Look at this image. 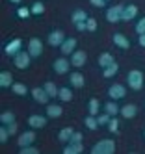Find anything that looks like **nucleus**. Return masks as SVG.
Masks as SVG:
<instances>
[{
  "instance_id": "obj_32",
  "label": "nucleus",
  "mask_w": 145,
  "mask_h": 154,
  "mask_svg": "<svg viewBox=\"0 0 145 154\" xmlns=\"http://www.w3.org/2000/svg\"><path fill=\"white\" fill-rule=\"evenodd\" d=\"M0 123L2 125H11V123H15V113L13 112H2L0 113Z\"/></svg>"
},
{
  "instance_id": "obj_1",
  "label": "nucleus",
  "mask_w": 145,
  "mask_h": 154,
  "mask_svg": "<svg viewBox=\"0 0 145 154\" xmlns=\"http://www.w3.org/2000/svg\"><path fill=\"white\" fill-rule=\"evenodd\" d=\"M114 152H115L114 139H100L91 147V154H114Z\"/></svg>"
},
{
  "instance_id": "obj_46",
  "label": "nucleus",
  "mask_w": 145,
  "mask_h": 154,
  "mask_svg": "<svg viewBox=\"0 0 145 154\" xmlns=\"http://www.w3.org/2000/svg\"><path fill=\"white\" fill-rule=\"evenodd\" d=\"M9 2H13V4H20L22 0H9Z\"/></svg>"
},
{
  "instance_id": "obj_24",
  "label": "nucleus",
  "mask_w": 145,
  "mask_h": 154,
  "mask_svg": "<svg viewBox=\"0 0 145 154\" xmlns=\"http://www.w3.org/2000/svg\"><path fill=\"white\" fill-rule=\"evenodd\" d=\"M117 71H119V65L114 61V63H110L108 67L102 69V76H104V78H114V76L117 74Z\"/></svg>"
},
{
  "instance_id": "obj_22",
  "label": "nucleus",
  "mask_w": 145,
  "mask_h": 154,
  "mask_svg": "<svg viewBox=\"0 0 145 154\" xmlns=\"http://www.w3.org/2000/svg\"><path fill=\"white\" fill-rule=\"evenodd\" d=\"M73 134H74V130H73L71 126H65V128H61V130H60V134H58V139H60V141L63 143V145H65V143H69V141H71Z\"/></svg>"
},
{
  "instance_id": "obj_19",
  "label": "nucleus",
  "mask_w": 145,
  "mask_h": 154,
  "mask_svg": "<svg viewBox=\"0 0 145 154\" xmlns=\"http://www.w3.org/2000/svg\"><path fill=\"white\" fill-rule=\"evenodd\" d=\"M11 85H13V74L8 72V71H2L0 72V87H2V89H8Z\"/></svg>"
},
{
  "instance_id": "obj_3",
  "label": "nucleus",
  "mask_w": 145,
  "mask_h": 154,
  "mask_svg": "<svg viewBox=\"0 0 145 154\" xmlns=\"http://www.w3.org/2000/svg\"><path fill=\"white\" fill-rule=\"evenodd\" d=\"M30 60H32V56H30V52L28 50H20L19 54H15L13 56V65L17 69H28L30 67Z\"/></svg>"
},
{
  "instance_id": "obj_25",
  "label": "nucleus",
  "mask_w": 145,
  "mask_h": 154,
  "mask_svg": "<svg viewBox=\"0 0 145 154\" xmlns=\"http://www.w3.org/2000/svg\"><path fill=\"white\" fill-rule=\"evenodd\" d=\"M89 17H87V13L84 11V9H74L73 11V15H71V20L76 24V23H84V20H87Z\"/></svg>"
},
{
  "instance_id": "obj_47",
  "label": "nucleus",
  "mask_w": 145,
  "mask_h": 154,
  "mask_svg": "<svg viewBox=\"0 0 145 154\" xmlns=\"http://www.w3.org/2000/svg\"><path fill=\"white\" fill-rule=\"evenodd\" d=\"M106 2H112V0H106Z\"/></svg>"
},
{
  "instance_id": "obj_12",
  "label": "nucleus",
  "mask_w": 145,
  "mask_h": 154,
  "mask_svg": "<svg viewBox=\"0 0 145 154\" xmlns=\"http://www.w3.org/2000/svg\"><path fill=\"white\" fill-rule=\"evenodd\" d=\"M65 34L61 30H54L49 34V43H50V47H61V43L65 41Z\"/></svg>"
},
{
  "instance_id": "obj_33",
  "label": "nucleus",
  "mask_w": 145,
  "mask_h": 154,
  "mask_svg": "<svg viewBox=\"0 0 145 154\" xmlns=\"http://www.w3.org/2000/svg\"><path fill=\"white\" fill-rule=\"evenodd\" d=\"M30 9H32V15H43L45 13V4L43 2H33Z\"/></svg>"
},
{
  "instance_id": "obj_23",
  "label": "nucleus",
  "mask_w": 145,
  "mask_h": 154,
  "mask_svg": "<svg viewBox=\"0 0 145 154\" xmlns=\"http://www.w3.org/2000/svg\"><path fill=\"white\" fill-rule=\"evenodd\" d=\"M104 112H106L108 115H112V117H115L117 113H121V108L115 104V100H108V102L104 104Z\"/></svg>"
},
{
  "instance_id": "obj_36",
  "label": "nucleus",
  "mask_w": 145,
  "mask_h": 154,
  "mask_svg": "<svg viewBox=\"0 0 145 154\" xmlns=\"http://www.w3.org/2000/svg\"><path fill=\"white\" fill-rule=\"evenodd\" d=\"M9 132H8V126L6 125H2V126H0V143H6L8 139H9Z\"/></svg>"
},
{
  "instance_id": "obj_16",
  "label": "nucleus",
  "mask_w": 145,
  "mask_h": 154,
  "mask_svg": "<svg viewBox=\"0 0 145 154\" xmlns=\"http://www.w3.org/2000/svg\"><path fill=\"white\" fill-rule=\"evenodd\" d=\"M138 15V8L134 6V4H128V6H125L123 8V17H121V20H125V23H130V20Z\"/></svg>"
},
{
  "instance_id": "obj_11",
  "label": "nucleus",
  "mask_w": 145,
  "mask_h": 154,
  "mask_svg": "<svg viewBox=\"0 0 145 154\" xmlns=\"http://www.w3.org/2000/svg\"><path fill=\"white\" fill-rule=\"evenodd\" d=\"M32 93V98L36 102H39V104H49V93L45 91V87H33V89L30 91Z\"/></svg>"
},
{
  "instance_id": "obj_14",
  "label": "nucleus",
  "mask_w": 145,
  "mask_h": 154,
  "mask_svg": "<svg viewBox=\"0 0 145 154\" xmlns=\"http://www.w3.org/2000/svg\"><path fill=\"white\" fill-rule=\"evenodd\" d=\"M28 126L36 128V130L47 126V115H30L28 117Z\"/></svg>"
},
{
  "instance_id": "obj_30",
  "label": "nucleus",
  "mask_w": 145,
  "mask_h": 154,
  "mask_svg": "<svg viewBox=\"0 0 145 154\" xmlns=\"http://www.w3.org/2000/svg\"><path fill=\"white\" fill-rule=\"evenodd\" d=\"M87 109H89V115H99V112H100V102L97 100V98H91V100L87 102Z\"/></svg>"
},
{
  "instance_id": "obj_42",
  "label": "nucleus",
  "mask_w": 145,
  "mask_h": 154,
  "mask_svg": "<svg viewBox=\"0 0 145 154\" xmlns=\"http://www.w3.org/2000/svg\"><path fill=\"white\" fill-rule=\"evenodd\" d=\"M91 2V6H95V8H104L106 6V0H89Z\"/></svg>"
},
{
  "instance_id": "obj_41",
  "label": "nucleus",
  "mask_w": 145,
  "mask_h": 154,
  "mask_svg": "<svg viewBox=\"0 0 145 154\" xmlns=\"http://www.w3.org/2000/svg\"><path fill=\"white\" fill-rule=\"evenodd\" d=\"M82 139H84V136L80 134V132H74L73 137H71V141H74V143H82Z\"/></svg>"
},
{
  "instance_id": "obj_37",
  "label": "nucleus",
  "mask_w": 145,
  "mask_h": 154,
  "mask_svg": "<svg viewBox=\"0 0 145 154\" xmlns=\"http://www.w3.org/2000/svg\"><path fill=\"white\" fill-rule=\"evenodd\" d=\"M110 119H112V115H108L106 112H104L102 115H97V121H99V125H100V126H108Z\"/></svg>"
},
{
  "instance_id": "obj_48",
  "label": "nucleus",
  "mask_w": 145,
  "mask_h": 154,
  "mask_svg": "<svg viewBox=\"0 0 145 154\" xmlns=\"http://www.w3.org/2000/svg\"><path fill=\"white\" fill-rule=\"evenodd\" d=\"M143 137H145V132H143Z\"/></svg>"
},
{
  "instance_id": "obj_17",
  "label": "nucleus",
  "mask_w": 145,
  "mask_h": 154,
  "mask_svg": "<svg viewBox=\"0 0 145 154\" xmlns=\"http://www.w3.org/2000/svg\"><path fill=\"white\" fill-rule=\"evenodd\" d=\"M84 150V145L82 143H74V141H69V143H65V147H63V154H80Z\"/></svg>"
},
{
  "instance_id": "obj_40",
  "label": "nucleus",
  "mask_w": 145,
  "mask_h": 154,
  "mask_svg": "<svg viewBox=\"0 0 145 154\" xmlns=\"http://www.w3.org/2000/svg\"><path fill=\"white\" fill-rule=\"evenodd\" d=\"M86 23H87V32H95V30H97V26H99V24H97V20H95L93 17H89Z\"/></svg>"
},
{
  "instance_id": "obj_26",
  "label": "nucleus",
  "mask_w": 145,
  "mask_h": 154,
  "mask_svg": "<svg viewBox=\"0 0 145 154\" xmlns=\"http://www.w3.org/2000/svg\"><path fill=\"white\" fill-rule=\"evenodd\" d=\"M58 98H60L61 102H69V100H73V91H71V87H60Z\"/></svg>"
},
{
  "instance_id": "obj_8",
  "label": "nucleus",
  "mask_w": 145,
  "mask_h": 154,
  "mask_svg": "<svg viewBox=\"0 0 145 154\" xmlns=\"http://www.w3.org/2000/svg\"><path fill=\"white\" fill-rule=\"evenodd\" d=\"M127 91H125V85L121 84H112L108 87V97L112 98V100H119V98H125Z\"/></svg>"
},
{
  "instance_id": "obj_7",
  "label": "nucleus",
  "mask_w": 145,
  "mask_h": 154,
  "mask_svg": "<svg viewBox=\"0 0 145 154\" xmlns=\"http://www.w3.org/2000/svg\"><path fill=\"white\" fill-rule=\"evenodd\" d=\"M28 52H30L32 58H39L41 54H43V43H41V39L32 37L28 41Z\"/></svg>"
},
{
  "instance_id": "obj_44",
  "label": "nucleus",
  "mask_w": 145,
  "mask_h": 154,
  "mask_svg": "<svg viewBox=\"0 0 145 154\" xmlns=\"http://www.w3.org/2000/svg\"><path fill=\"white\" fill-rule=\"evenodd\" d=\"M6 126H8V132H9L11 136L17 134V123H11V125H6Z\"/></svg>"
},
{
  "instance_id": "obj_5",
  "label": "nucleus",
  "mask_w": 145,
  "mask_h": 154,
  "mask_svg": "<svg viewBox=\"0 0 145 154\" xmlns=\"http://www.w3.org/2000/svg\"><path fill=\"white\" fill-rule=\"evenodd\" d=\"M52 67H54V72H58V74H67V72H69V69H71V60H67V56L58 58V60H54Z\"/></svg>"
},
{
  "instance_id": "obj_28",
  "label": "nucleus",
  "mask_w": 145,
  "mask_h": 154,
  "mask_svg": "<svg viewBox=\"0 0 145 154\" xmlns=\"http://www.w3.org/2000/svg\"><path fill=\"white\" fill-rule=\"evenodd\" d=\"M45 91H47L49 93V97L50 98H56V97H58V93H60V87H56V84L54 82H45Z\"/></svg>"
},
{
  "instance_id": "obj_9",
  "label": "nucleus",
  "mask_w": 145,
  "mask_h": 154,
  "mask_svg": "<svg viewBox=\"0 0 145 154\" xmlns=\"http://www.w3.org/2000/svg\"><path fill=\"white\" fill-rule=\"evenodd\" d=\"M33 143H36V132H32V130L22 132V134L17 137V145H19V149H20V147L33 145Z\"/></svg>"
},
{
  "instance_id": "obj_27",
  "label": "nucleus",
  "mask_w": 145,
  "mask_h": 154,
  "mask_svg": "<svg viewBox=\"0 0 145 154\" xmlns=\"http://www.w3.org/2000/svg\"><path fill=\"white\" fill-rule=\"evenodd\" d=\"M11 89H13V93L15 95H19V97H24V95H28V87L22 84V82H13V85H11Z\"/></svg>"
},
{
  "instance_id": "obj_10",
  "label": "nucleus",
  "mask_w": 145,
  "mask_h": 154,
  "mask_svg": "<svg viewBox=\"0 0 145 154\" xmlns=\"http://www.w3.org/2000/svg\"><path fill=\"white\" fill-rule=\"evenodd\" d=\"M86 61H87L86 50H74L71 54V65H73V67H84Z\"/></svg>"
},
{
  "instance_id": "obj_43",
  "label": "nucleus",
  "mask_w": 145,
  "mask_h": 154,
  "mask_svg": "<svg viewBox=\"0 0 145 154\" xmlns=\"http://www.w3.org/2000/svg\"><path fill=\"white\" fill-rule=\"evenodd\" d=\"M74 26H76L78 32H87V23H86V20H84V23H76Z\"/></svg>"
},
{
  "instance_id": "obj_39",
  "label": "nucleus",
  "mask_w": 145,
  "mask_h": 154,
  "mask_svg": "<svg viewBox=\"0 0 145 154\" xmlns=\"http://www.w3.org/2000/svg\"><path fill=\"white\" fill-rule=\"evenodd\" d=\"M136 32H138V35L145 34V17H141L138 23H136Z\"/></svg>"
},
{
  "instance_id": "obj_15",
  "label": "nucleus",
  "mask_w": 145,
  "mask_h": 154,
  "mask_svg": "<svg viewBox=\"0 0 145 154\" xmlns=\"http://www.w3.org/2000/svg\"><path fill=\"white\" fill-rule=\"evenodd\" d=\"M69 82H71V87H74V89H82L86 85V78L80 72H71L69 74Z\"/></svg>"
},
{
  "instance_id": "obj_18",
  "label": "nucleus",
  "mask_w": 145,
  "mask_h": 154,
  "mask_svg": "<svg viewBox=\"0 0 145 154\" xmlns=\"http://www.w3.org/2000/svg\"><path fill=\"white\" fill-rule=\"evenodd\" d=\"M63 115V108L60 104H47V117L50 119H58Z\"/></svg>"
},
{
  "instance_id": "obj_34",
  "label": "nucleus",
  "mask_w": 145,
  "mask_h": 154,
  "mask_svg": "<svg viewBox=\"0 0 145 154\" xmlns=\"http://www.w3.org/2000/svg\"><path fill=\"white\" fill-rule=\"evenodd\" d=\"M30 15H32V9H30V8L20 6V8L17 9V17H19V19H28Z\"/></svg>"
},
{
  "instance_id": "obj_13",
  "label": "nucleus",
  "mask_w": 145,
  "mask_h": 154,
  "mask_svg": "<svg viewBox=\"0 0 145 154\" xmlns=\"http://www.w3.org/2000/svg\"><path fill=\"white\" fill-rule=\"evenodd\" d=\"M60 50H61L63 56H71V54L76 50V39H74V37H67V39L61 43Z\"/></svg>"
},
{
  "instance_id": "obj_38",
  "label": "nucleus",
  "mask_w": 145,
  "mask_h": 154,
  "mask_svg": "<svg viewBox=\"0 0 145 154\" xmlns=\"http://www.w3.org/2000/svg\"><path fill=\"white\" fill-rule=\"evenodd\" d=\"M20 154H39V150L33 147V145H28V147H20V150H19Z\"/></svg>"
},
{
  "instance_id": "obj_6",
  "label": "nucleus",
  "mask_w": 145,
  "mask_h": 154,
  "mask_svg": "<svg viewBox=\"0 0 145 154\" xmlns=\"http://www.w3.org/2000/svg\"><path fill=\"white\" fill-rule=\"evenodd\" d=\"M20 50H22V39H20V37H15L13 41H9L8 45L4 47L6 56H9V58H13L15 54H19Z\"/></svg>"
},
{
  "instance_id": "obj_4",
  "label": "nucleus",
  "mask_w": 145,
  "mask_h": 154,
  "mask_svg": "<svg viewBox=\"0 0 145 154\" xmlns=\"http://www.w3.org/2000/svg\"><path fill=\"white\" fill-rule=\"evenodd\" d=\"M123 8H125V6H110L106 9V20H108V23H112V24L119 23L121 17H123Z\"/></svg>"
},
{
  "instance_id": "obj_29",
  "label": "nucleus",
  "mask_w": 145,
  "mask_h": 154,
  "mask_svg": "<svg viewBox=\"0 0 145 154\" xmlns=\"http://www.w3.org/2000/svg\"><path fill=\"white\" fill-rule=\"evenodd\" d=\"M110 63H114V56H112L110 52H102V54L99 56V65L104 69V67H108Z\"/></svg>"
},
{
  "instance_id": "obj_35",
  "label": "nucleus",
  "mask_w": 145,
  "mask_h": 154,
  "mask_svg": "<svg viewBox=\"0 0 145 154\" xmlns=\"http://www.w3.org/2000/svg\"><path fill=\"white\" fill-rule=\"evenodd\" d=\"M108 130L112 132V134H117V130H119V121L115 117H112L110 119V123H108Z\"/></svg>"
},
{
  "instance_id": "obj_45",
  "label": "nucleus",
  "mask_w": 145,
  "mask_h": 154,
  "mask_svg": "<svg viewBox=\"0 0 145 154\" xmlns=\"http://www.w3.org/2000/svg\"><path fill=\"white\" fill-rule=\"evenodd\" d=\"M138 41H140V47H145V34L138 35Z\"/></svg>"
},
{
  "instance_id": "obj_21",
  "label": "nucleus",
  "mask_w": 145,
  "mask_h": 154,
  "mask_svg": "<svg viewBox=\"0 0 145 154\" xmlns=\"http://www.w3.org/2000/svg\"><path fill=\"white\" fill-rule=\"evenodd\" d=\"M136 113H138V106L136 104H127V106L121 108V115L125 119H134Z\"/></svg>"
},
{
  "instance_id": "obj_31",
  "label": "nucleus",
  "mask_w": 145,
  "mask_h": 154,
  "mask_svg": "<svg viewBox=\"0 0 145 154\" xmlns=\"http://www.w3.org/2000/svg\"><path fill=\"white\" fill-rule=\"evenodd\" d=\"M84 125H86V128H87V130H97V128L100 126L95 115H87V117L84 119Z\"/></svg>"
},
{
  "instance_id": "obj_20",
  "label": "nucleus",
  "mask_w": 145,
  "mask_h": 154,
  "mask_svg": "<svg viewBox=\"0 0 145 154\" xmlns=\"http://www.w3.org/2000/svg\"><path fill=\"white\" fill-rule=\"evenodd\" d=\"M114 45H115L117 48L127 50V48L130 47V41H128V37H125L123 34H114Z\"/></svg>"
},
{
  "instance_id": "obj_2",
  "label": "nucleus",
  "mask_w": 145,
  "mask_h": 154,
  "mask_svg": "<svg viewBox=\"0 0 145 154\" xmlns=\"http://www.w3.org/2000/svg\"><path fill=\"white\" fill-rule=\"evenodd\" d=\"M127 84L132 91H141L143 89V72L138 71V69H134L127 74Z\"/></svg>"
}]
</instances>
